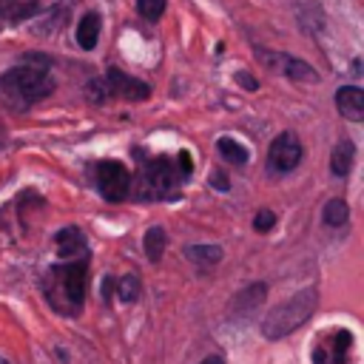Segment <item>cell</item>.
<instances>
[{
	"instance_id": "11",
	"label": "cell",
	"mask_w": 364,
	"mask_h": 364,
	"mask_svg": "<svg viewBox=\"0 0 364 364\" xmlns=\"http://www.w3.org/2000/svg\"><path fill=\"white\" fill-rule=\"evenodd\" d=\"M54 245H57V253H60L63 259H82V256H88L85 236H82V230H80V228H74V225H68V228L57 230Z\"/></svg>"
},
{
	"instance_id": "18",
	"label": "cell",
	"mask_w": 364,
	"mask_h": 364,
	"mask_svg": "<svg viewBox=\"0 0 364 364\" xmlns=\"http://www.w3.org/2000/svg\"><path fill=\"white\" fill-rule=\"evenodd\" d=\"M321 219H324V225H330V228H341V225L350 219L347 202H344V199H330V202L324 205V210H321Z\"/></svg>"
},
{
	"instance_id": "21",
	"label": "cell",
	"mask_w": 364,
	"mask_h": 364,
	"mask_svg": "<svg viewBox=\"0 0 364 364\" xmlns=\"http://www.w3.org/2000/svg\"><path fill=\"white\" fill-rule=\"evenodd\" d=\"M136 11L148 20V23H156L165 11V0H136Z\"/></svg>"
},
{
	"instance_id": "13",
	"label": "cell",
	"mask_w": 364,
	"mask_h": 364,
	"mask_svg": "<svg viewBox=\"0 0 364 364\" xmlns=\"http://www.w3.org/2000/svg\"><path fill=\"white\" fill-rule=\"evenodd\" d=\"M100 28H102V17L97 11H88L80 20V26H77V43H80V48L91 51L97 46V40H100Z\"/></svg>"
},
{
	"instance_id": "19",
	"label": "cell",
	"mask_w": 364,
	"mask_h": 364,
	"mask_svg": "<svg viewBox=\"0 0 364 364\" xmlns=\"http://www.w3.org/2000/svg\"><path fill=\"white\" fill-rule=\"evenodd\" d=\"M216 151H219L228 162H233V165H245V162H247V148L239 145V142L230 139V136H222V139L216 142Z\"/></svg>"
},
{
	"instance_id": "24",
	"label": "cell",
	"mask_w": 364,
	"mask_h": 364,
	"mask_svg": "<svg viewBox=\"0 0 364 364\" xmlns=\"http://www.w3.org/2000/svg\"><path fill=\"white\" fill-rule=\"evenodd\" d=\"M210 179H213V188H216V191H228V188H230V182L225 179V173H222V171H213V176H210Z\"/></svg>"
},
{
	"instance_id": "14",
	"label": "cell",
	"mask_w": 364,
	"mask_h": 364,
	"mask_svg": "<svg viewBox=\"0 0 364 364\" xmlns=\"http://www.w3.org/2000/svg\"><path fill=\"white\" fill-rule=\"evenodd\" d=\"M276 60L282 63V71H284V77H290V80H299V82H316V80H318L316 68L307 65L304 60H296V57H287V54H276Z\"/></svg>"
},
{
	"instance_id": "10",
	"label": "cell",
	"mask_w": 364,
	"mask_h": 364,
	"mask_svg": "<svg viewBox=\"0 0 364 364\" xmlns=\"http://www.w3.org/2000/svg\"><path fill=\"white\" fill-rule=\"evenodd\" d=\"M264 296H267V284H264V282H256V284H250V287H242V290L230 299L228 310H230V316L245 318L247 313H253V310L264 301Z\"/></svg>"
},
{
	"instance_id": "3",
	"label": "cell",
	"mask_w": 364,
	"mask_h": 364,
	"mask_svg": "<svg viewBox=\"0 0 364 364\" xmlns=\"http://www.w3.org/2000/svg\"><path fill=\"white\" fill-rule=\"evenodd\" d=\"M193 162L191 154L182 151L173 159L168 156H154V159H142V173L136 179L139 185V196L142 199H171L176 196V191L182 188V182L191 176Z\"/></svg>"
},
{
	"instance_id": "9",
	"label": "cell",
	"mask_w": 364,
	"mask_h": 364,
	"mask_svg": "<svg viewBox=\"0 0 364 364\" xmlns=\"http://www.w3.org/2000/svg\"><path fill=\"white\" fill-rule=\"evenodd\" d=\"M336 108L344 119L361 122L364 119V91L358 85H341L336 91Z\"/></svg>"
},
{
	"instance_id": "8",
	"label": "cell",
	"mask_w": 364,
	"mask_h": 364,
	"mask_svg": "<svg viewBox=\"0 0 364 364\" xmlns=\"http://www.w3.org/2000/svg\"><path fill=\"white\" fill-rule=\"evenodd\" d=\"M301 162V142L296 134H279L267 148V171L270 173H290Z\"/></svg>"
},
{
	"instance_id": "16",
	"label": "cell",
	"mask_w": 364,
	"mask_h": 364,
	"mask_svg": "<svg viewBox=\"0 0 364 364\" xmlns=\"http://www.w3.org/2000/svg\"><path fill=\"white\" fill-rule=\"evenodd\" d=\"M165 245H168V233H165V228L154 225V228H148V230H145L142 247H145L148 262H159V259H162V253H165Z\"/></svg>"
},
{
	"instance_id": "20",
	"label": "cell",
	"mask_w": 364,
	"mask_h": 364,
	"mask_svg": "<svg viewBox=\"0 0 364 364\" xmlns=\"http://www.w3.org/2000/svg\"><path fill=\"white\" fill-rule=\"evenodd\" d=\"M114 287L119 290L122 301H136V296H139V279L134 273H125L119 282H114Z\"/></svg>"
},
{
	"instance_id": "5",
	"label": "cell",
	"mask_w": 364,
	"mask_h": 364,
	"mask_svg": "<svg viewBox=\"0 0 364 364\" xmlns=\"http://www.w3.org/2000/svg\"><path fill=\"white\" fill-rule=\"evenodd\" d=\"M85 91H88V97L94 102H102L108 97H122V100H131V102H142V100L151 97V85L136 80V77H131V74H125L122 68H108L105 77L91 80Z\"/></svg>"
},
{
	"instance_id": "15",
	"label": "cell",
	"mask_w": 364,
	"mask_h": 364,
	"mask_svg": "<svg viewBox=\"0 0 364 364\" xmlns=\"http://www.w3.org/2000/svg\"><path fill=\"white\" fill-rule=\"evenodd\" d=\"M353 159H355V145L350 139H341L336 148H333V156H330V171L336 176H347L350 168H353Z\"/></svg>"
},
{
	"instance_id": "2",
	"label": "cell",
	"mask_w": 364,
	"mask_h": 364,
	"mask_svg": "<svg viewBox=\"0 0 364 364\" xmlns=\"http://www.w3.org/2000/svg\"><path fill=\"white\" fill-rule=\"evenodd\" d=\"M85 279H88V256L82 259H65L63 264L48 267L43 279L46 299L54 310L65 316H80L85 304Z\"/></svg>"
},
{
	"instance_id": "26",
	"label": "cell",
	"mask_w": 364,
	"mask_h": 364,
	"mask_svg": "<svg viewBox=\"0 0 364 364\" xmlns=\"http://www.w3.org/2000/svg\"><path fill=\"white\" fill-rule=\"evenodd\" d=\"M0 364H9V361H6V358H3V355H0Z\"/></svg>"
},
{
	"instance_id": "17",
	"label": "cell",
	"mask_w": 364,
	"mask_h": 364,
	"mask_svg": "<svg viewBox=\"0 0 364 364\" xmlns=\"http://www.w3.org/2000/svg\"><path fill=\"white\" fill-rule=\"evenodd\" d=\"M185 256L199 267H213L222 262V247L219 245H191L185 250Z\"/></svg>"
},
{
	"instance_id": "12",
	"label": "cell",
	"mask_w": 364,
	"mask_h": 364,
	"mask_svg": "<svg viewBox=\"0 0 364 364\" xmlns=\"http://www.w3.org/2000/svg\"><path fill=\"white\" fill-rule=\"evenodd\" d=\"M40 11V0H0V23H20Z\"/></svg>"
},
{
	"instance_id": "4",
	"label": "cell",
	"mask_w": 364,
	"mask_h": 364,
	"mask_svg": "<svg viewBox=\"0 0 364 364\" xmlns=\"http://www.w3.org/2000/svg\"><path fill=\"white\" fill-rule=\"evenodd\" d=\"M318 307V290L316 287H304L299 293H293L287 301L276 304L264 318H262V336L270 341H279L284 336H290L293 330H299Z\"/></svg>"
},
{
	"instance_id": "23",
	"label": "cell",
	"mask_w": 364,
	"mask_h": 364,
	"mask_svg": "<svg viewBox=\"0 0 364 364\" xmlns=\"http://www.w3.org/2000/svg\"><path fill=\"white\" fill-rule=\"evenodd\" d=\"M236 80H239V85H242V88H250V91H256V88H259L256 77H250V74H245V71H239V74H236Z\"/></svg>"
},
{
	"instance_id": "22",
	"label": "cell",
	"mask_w": 364,
	"mask_h": 364,
	"mask_svg": "<svg viewBox=\"0 0 364 364\" xmlns=\"http://www.w3.org/2000/svg\"><path fill=\"white\" fill-rule=\"evenodd\" d=\"M273 225H276V213H273V210H259L256 219H253V228H256L259 233H267Z\"/></svg>"
},
{
	"instance_id": "25",
	"label": "cell",
	"mask_w": 364,
	"mask_h": 364,
	"mask_svg": "<svg viewBox=\"0 0 364 364\" xmlns=\"http://www.w3.org/2000/svg\"><path fill=\"white\" fill-rule=\"evenodd\" d=\"M199 364H222V358H219V355H208V358H202Z\"/></svg>"
},
{
	"instance_id": "1",
	"label": "cell",
	"mask_w": 364,
	"mask_h": 364,
	"mask_svg": "<svg viewBox=\"0 0 364 364\" xmlns=\"http://www.w3.org/2000/svg\"><path fill=\"white\" fill-rule=\"evenodd\" d=\"M54 91V77L48 74V60L28 54L26 63L9 68L0 77V97L9 108H28Z\"/></svg>"
},
{
	"instance_id": "6",
	"label": "cell",
	"mask_w": 364,
	"mask_h": 364,
	"mask_svg": "<svg viewBox=\"0 0 364 364\" xmlns=\"http://www.w3.org/2000/svg\"><path fill=\"white\" fill-rule=\"evenodd\" d=\"M355 338L344 327H330L313 341V364H350Z\"/></svg>"
},
{
	"instance_id": "7",
	"label": "cell",
	"mask_w": 364,
	"mask_h": 364,
	"mask_svg": "<svg viewBox=\"0 0 364 364\" xmlns=\"http://www.w3.org/2000/svg\"><path fill=\"white\" fill-rule=\"evenodd\" d=\"M94 185L97 191L102 193V199L108 202H122L128 193H131V173L122 162H114V159H100L94 165Z\"/></svg>"
}]
</instances>
